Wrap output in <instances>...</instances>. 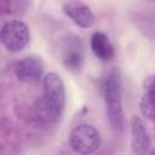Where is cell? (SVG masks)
Here are the masks:
<instances>
[{
	"mask_svg": "<svg viewBox=\"0 0 155 155\" xmlns=\"http://www.w3.org/2000/svg\"><path fill=\"white\" fill-rule=\"evenodd\" d=\"M42 85L44 93L35 102L34 115L44 124H52L59 119L64 108V82L57 73H48L45 75Z\"/></svg>",
	"mask_w": 155,
	"mask_h": 155,
	"instance_id": "cell-1",
	"label": "cell"
},
{
	"mask_svg": "<svg viewBox=\"0 0 155 155\" xmlns=\"http://www.w3.org/2000/svg\"><path fill=\"white\" fill-rule=\"evenodd\" d=\"M103 93L110 122L115 127L121 128L124 121V110L121 103V82L117 70H113L107 76L103 84Z\"/></svg>",
	"mask_w": 155,
	"mask_h": 155,
	"instance_id": "cell-2",
	"label": "cell"
},
{
	"mask_svg": "<svg viewBox=\"0 0 155 155\" xmlns=\"http://www.w3.org/2000/svg\"><path fill=\"white\" fill-rule=\"evenodd\" d=\"M69 144L75 153L80 155H90L98 149L101 144V136L93 126L80 124L71 130Z\"/></svg>",
	"mask_w": 155,
	"mask_h": 155,
	"instance_id": "cell-3",
	"label": "cell"
},
{
	"mask_svg": "<svg viewBox=\"0 0 155 155\" xmlns=\"http://www.w3.org/2000/svg\"><path fill=\"white\" fill-rule=\"evenodd\" d=\"M29 29L22 21H8L0 30V41L11 52L22 51L29 42Z\"/></svg>",
	"mask_w": 155,
	"mask_h": 155,
	"instance_id": "cell-4",
	"label": "cell"
},
{
	"mask_svg": "<svg viewBox=\"0 0 155 155\" xmlns=\"http://www.w3.org/2000/svg\"><path fill=\"white\" fill-rule=\"evenodd\" d=\"M150 149V137L148 130L137 115L131 119V155H148Z\"/></svg>",
	"mask_w": 155,
	"mask_h": 155,
	"instance_id": "cell-5",
	"label": "cell"
},
{
	"mask_svg": "<svg viewBox=\"0 0 155 155\" xmlns=\"http://www.w3.org/2000/svg\"><path fill=\"white\" fill-rule=\"evenodd\" d=\"M16 76L24 82H36L44 73L42 62L38 57H24L15 63Z\"/></svg>",
	"mask_w": 155,
	"mask_h": 155,
	"instance_id": "cell-6",
	"label": "cell"
},
{
	"mask_svg": "<svg viewBox=\"0 0 155 155\" xmlns=\"http://www.w3.org/2000/svg\"><path fill=\"white\" fill-rule=\"evenodd\" d=\"M63 12L79 27L90 28L94 22L91 8L79 1H68L63 4Z\"/></svg>",
	"mask_w": 155,
	"mask_h": 155,
	"instance_id": "cell-7",
	"label": "cell"
},
{
	"mask_svg": "<svg viewBox=\"0 0 155 155\" xmlns=\"http://www.w3.org/2000/svg\"><path fill=\"white\" fill-rule=\"evenodd\" d=\"M62 62L64 67L71 71H79L81 69L84 64V51L79 38H75L74 41L69 40L65 44L62 53Z\"/></svg>",
	"mask_w": 155,
	"mask_h": 155,
	"instance_id": "cell-8",
	"label": "cell"
},
{
	"mask_svg": "<svg viewBox=\"0 0 155 155\" xmlns=\"http://www.w3.org/2000/svg\"><path fill=\"white\" fill-rule=\"evenodd\" d=\"M91 48L94 56L103 61H110L114 57V46L110 42L109 38L101 31H96L91 38Z\"/></svg>",
	"mask_w": 155,
	"mask_h": 155,
	"instance_id": "cell-9",
	"label": "cell"
},
{
	"mask_svg": "<svg viewBox=\"0 0 155 155\" xmlns=\"http://www.w3.org/2000/svg\"><path fill=\"white\" fill-rule=\"evenodd\" d=\"M139 109L145 119L154 117V76L150 75L144 81V94L139 102Z\"/></svg>",
	"mask_w": 155,
	"mask_h": 155,
	"instance_id": "cell-10",
	"label": "cell"
},
{
	"mask_svg": "<svg viewBox=\"0 0 155 155\" xmlns=\"http://www.w3.org/2000/svg\"><path fill=\"white\" fill-rule=\"evenodd\" d=\"M148 155H154V151H153V150H151V151H150V153H149V154H148Z\"/></svg>",
	"mask_w": 155,
	"mask_h": 155,
	"instance_id": "cell-11",
	"label": "cell"
}]
</instances>
